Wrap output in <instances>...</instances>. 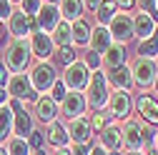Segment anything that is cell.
<instances>
[{
    "mask_svg": "<svg viewBox=\"0 0 158 155\" xmlns=\"http://www.w3.org/2000/svg\"><path fill=\"white\" fill-rule=\"evenodd\" d=\"M53 155H73V150H68V148H58Z\"/></svg>",
    "mask_w": 158,
    "mask_h": 155,
    "instance_id": "obj_44",
    "label": "cell"
},
{
    "mask_svg": "<svg viewBox=\"0 0 158 155\" xmlns=\"http://www.w3.org/2000/svg\"><path fill=\"white\" fill-rule=\"evenodd\" d=\"M13 15V3H10V0H0V20H8V18Z\"/></svg>",
    "mask_w": 158,
    "mask_h": 155,
    "instance_id": "obj_37",
    "label": "cell"
},
{
    "mask_svg": "<svg viewBox=\"0 0 158 155\" xmlns=\"http://www.w3.org/2000/svg\"><path fill=\"white\" fill-rule=\"evenodd\" d=\"M35 115H38L43 123H53L55 115H58V103L50 98V95L38 98V100H35Z\"/></svg>",
    "mask_w": 158,
    "mask_h": 155,
    "instance_id": "obj_19",
    "label": "cell"
},
{
    "mask_svg": "<svg viewBox=\"0 0 158 155\" xmlns=\"http://www.w3.org/2000/svg\"><path fill=\"white\" fill-rule=\"evenodd\" d=\"M156 55H158V30L138 43V58H156Z\"/></svg>",
    "mask_w": 158,
    "mask_h": 155,
    "instance_id": "obj_28",
    "label": "cell"
},
{
    "mask_svg": "<svg viewBox=\"0 0 158 155\" xmlns=\"http://www.w3.org/2000/svg\"><path fill=\"white\" fill-rule=\"evenodd\" d=\"M30 58H33L30 40L28 38H13V40H8V45H5L3 65L10 73H25V68L30 65Z\"/></svg>",
    "mask_w": 158,
    "mask_h": 155,
    "instance_id": "obj_1",
    "label": "cell"
},
{
    "mask_svg": "<svg viewBox=\"0 0 158 155\" xmlns=\"http://www.w3.org/2000/svg\"><path fill=\"white\" fill-rule=\"evenodd\" d=\"M45 135H48L45 140H48L50 145H55V148H65V143L70 140V138H68L65 125H63V123H58V120L48 123V133H45Z\"/></svg>",
    "mask_w": 158,
    "mask_h": 155,
    "instance_id": "obj_22",
    "label": "cell"
},
{
    "mask_svg": "<svg viewBox=\"0 0 158 155\" xmlns=\"http://www.w3.org/2000/svg\"><path fill=\"white\" fill-rule=\"evenodd\" d=\"M153 148L158 150V133H156V140H153Z\"/></svg>",
    "mask_w": 158,
    "mask_h": 155,
    "instance_id": "obj_47",
    "label": "cell"
},
{
    "mask_svg": "<svg viewBox=\"0 0 158 155\" xmlns=\"http://www.w3.org/2000/svg\"><path fill=\"white\" fill-rule=\"evenodd\" d=\"M43 143H45V133H40V130H33V133L28 135V145H30V148L40 150V148H43Z\"/></svg>",
    "mask_w": 158,
    "mask_h": 155,
    "instance_id": "obj_34",
    "label": "cell"
},
{
    "mask_svg": "<svg viewBox=\"0 0 158 155\" xmlns=\"http://www.w3.org/2000/svg\"><path fill=\"white\" fill-rule=\"evenodd\" d=\"M13 120H15V113L8 103L0 105V140H8L10 133H13Z\"/></svg>",
    "mask_w": 158,
    "mask_h": 155,
    "instance_id": "obj_25",
    "label": "cell"
},
{
    "mask_svg": "<svg viewBox=\"0 0 158 155\" xmlns=\"http://www.w3.org/2000/svg\"><path fill=\"white\" fill-rule=\"evenodd\" d=\"M35 20H38V30H43V33H53L55 25L60 23L63 18H60V10H58V5L43 3L40 10L35 13Z\"/></svg>",
    "mask_w": 158,
    "mask_h": 155,
    "instance_id": "obj_13",
    "label": "cell"
},
{
    "mask_svg": "<svg viewBox=\"0 0 158 155\" xmlns=\"http://www.w3.org/2000/svg\"><path fill=\"white\" fill-rule=\"evenodd\" d=\"M106 108H108V115H110V118H126V115H131V108H133L131 93H128V90H113V93L108 95Z\"/></svg>",
    "mask_w": 158,
    "mask_h": 155,
    "instance_id": "obj_10",
    "label": "cell"
},
{
    "mask_svg": "<svg viewBox=\"0 0 158 155\" xmlns=\"http://www.w3.org/2000/svg\"><path fill=\"white\" fill-rule=\"evenodd\" d=\"M5 40H8V25H5L3 20H0V45H3Z\"/></svg>",
    "mask_w": 158,
    "mask_h": 155,
    "instance_id": "obj_41",
    "label": "cell"
},
{
    "mask_svg": "<svg viewBox=\"0 0 158 155\" xmlns=\"http://www.w3.org/2000/svg\"><path fill=\"white\" fill-rule=\"evenodd\" d=\"M65 130H68V138H70L75 145H85V143L90 140V135H93V128H90V123L83 118V115L73 118Z\"/></svg>",
    "mask_w": 158,
    "mask_h": 155,
    "instance_id": "obj_14",
    "label": "cell"
},
{
    "mask_svg": "<svg viewBox=\"0 0 158 155\" xmlns=\"http://www.w3.org/2000/svg\"><path fill=\"white\" fill-rule=\"evenodd\" d=\"M108 83H110V85H115V90H131V85H133L131 68H128V65L113 68V70H110V75H108Z\"/></svg>",
    "mask_w": 158,
    "mask_h": 155,
    "instance_id": "obj_21",
    "label": "cell"
},
{
    "mask_svg": "<svg viewBox=\"0 0 158 155\" xmlns=\"http://www.w3.org/2000/svg\"><path fill=\"white\" fill-rule=\"evenodd\" d=\"M38 155H45V153H43V150H40V153H38Z\"/></svg>",
    "mask_w": 158,
    "mask_h": 155,
    "instance_id": "obj_54",
    "label": "cell"
},
{
    "mask_svg": "<svg viewBox=\"0 0 158 155\" xmlns=\"http://www.w3.org/2000/svg\"><path fill=\"white\" fill-rule=\"evenodd\" d=\"M110 155H123V153H115V150H113V153H110Z\"/></svg>",
    "mask_w": 158,
    "mask_h": 155,
    "instance_id": "obj_52",
    "label": "cell"
},
{
    "mask_svg": "<svg viewBox=\"0 0 158 155\" xmlns=\"http://www.w3.org/2000/svg\"><path fill=\"white\" fill-rule=\"evenodd\" d=\"M153 33H156V23H153V18L138 10V13L133 15V35H138L141 40H146V38H151Z\"/></svg>",
    "mask_w": 158,
    "mask_h": 155,
    "instance_id": "obj_18",
    "label": "cell"
},
{
    "mask_svg": "<svg viewBox=\"0 0 158 155\" xmlns=\"http://www.w3.org/2000/svg\"><path fill=\"white\" fill-rule=\"evenodd\" d=\"M135 5L141 13L151 15L153 18V23H158V5H156V0H135Z\"/></svg>",
    "mask_w": 158,
    "mask_h": 155,
    "instance_id": "obj_30",
    "label": "cell"
},
{
    "mask_svg": "<svg viewBox=\"0 0 158 155\" xmlns=\"http://www.w3.org/2000/svg\"><path fill=\"white\" fill-rule=\"evenodd\" d=\"M118 13L115 0H101V5L95 8V18H98V25H108L110 18Z\"/></svg>",
    "mask_w": 158,
    "mask_h": 155,
    "instance_id": "obj_27",
    "label": "cell"
},
{
    "mask_svg": "<svg viewBox=\"0 0 158 155\" xmlns=\"http://www.w3.org/2000/svg\"><path fill=\"white\" fill-rule=\"evenodd\" d=\"M45 3H50V5H58V3H60V0H45Z\"/></svg>",
    "mask_w": 158,
    "mask_h": 155,
    "instance_id": "obj_50",
    "label": "cell"
},
{
    "mask_svg": "<svg viewBox=\"0 0 158 155\" xmlns=\"http://www.w3.org/2000/svg\"><path fill=\"white\" fill-rule=\"evenodd\" d=\"M108 95H110V83H108L106 73L103 70H93L90 73V80L85 85V100H88V105L95 108V110L106 108Z\"/></svg>",
    "mask_w": 158,
    "mask_h": 155,
    "instance_id": "obj_2",
    "label": "cell"
},
{
    "mask_svg": "<svg viewBox=\"0 0 158 155\" xmlns=\"http://www.w3.org/2000/svg\"><path fill=\"white\" fill-rule=\"evenodd\" d=\"M73 155H90V145H88V143H85V145H75Z\"/></svg>",
    "mask_w": 158,
    "mask_h": 155,
    "instance_id": "obj_39",
    "label": "cell"
},
{
    "mask_svg": "<svg viewBox=\"0 0 158 155\" xmlns=\"http://www.w3.org/2000/svg\"><path fill=\"white\" fill-rule=\"evenodd\" d=\"M98 5H101V0H83V8L85 10H95Z\"/></svg>",
    "mask_w": 158,
    "mask_h": 155,
    "instance_id": "obj_42",
    "label": "cell"
},
{
    "mask_svg": "<svg viewBox=\"0 0 158 155\" xmlns=\"http://www.w3.org/2000/svg\"><path fill=\"white\" fill-rule=\"evenodd\" d=\"M85 105H88V100H85V95H83L81 90H70V93H65V98L58 103L60 113L65 115L68 120L78 118V115H83V113H85Z\"/></svg>",
    "mask_w": 158,
    "mask_h": 155,
    "instance_id": "obj_9",
    "label": "cell"
},
{
    "mask_svg": "<svg viewBox=\"0 0 158 155\" xmlns=\"http://www.w3.org/2000/svg\"><path fill=\"white\" fill-rule=\"evenodd\" d=\"M126 155H143V153H138V150H131V153H126Z\"/></svg>",
    "mask_w": 158,
    "mask_h": 155,
    "instance_id": "obj_48",
    "label": "cell"
},
{
    "mask_svg": "<svg viewBox=\"0 0 158 155\" xmlns=\"http://www.w3.org/2000/svg\"><path fill=\"white\" fill-rule=\"evenodd\" d=\"M58 10H60V18L68 23L83 18V0H60L58 3Z\"/></svg>",
    "mask_w": 158,
    "mask_h": 155,
    "instance_id": "obj_23",
    "label": "cell"
},
{
    "mask_svg": "<svg viewBox=\"0 0 158 155\" xmlns=\"http://www.w3.org/2000/svg\"><path fill=\"white\" fill-rule=\"evenodd\" d=\"M30 85H33V90L35 93H48L50 88H53V83L58 80V73H55V68L48 63V60H40L33 70H30Z\"/></svg>",
    "mask_w": 158,
    "mask_h": 155,
    "instance_id": "obj_6",
    "label": "cell"
},
{
    "mask_svg": "<svg viewBox=\"0 0 158 155\" xmlns=\"http://www.w3.org/2000/svg\"><path fill=\"white\" fill-rule=\"evenodd\" d=\"M0 155H8V150H5V148H0Z\"/></svg>",
    "mask_w": 158,
    "mask_h": 155,
    "instance_id": "obj_51",
    "label": "cell"
},
{
    "mask_svg": "<svg viewBox=\"0 0 158 155\" xmlns=\"http://www.w3.org/2000/svg\"><path fill=\"white\" fill-rule=\"evenodd\" d=\"M60 80H63V85L70 88V90H83V88L88 85V80H90V70H88V65H85L83 60H75V63L65 65V73H63Z\"/></svg>",
    "mask_w": 158,
    "mask_h": 155,
    "instance_id": "obj_7",
    "label": "cell"
},
{
    "mask_svg": "<svg viewBox=\"0 0 158 155\" xmlns=\"http://www.w3.org/2000/svg\"><path fill=\"white\" fill-rule=\"evenodd\" d=\"M8 95L15 98V100H30V103L38 100V93L33 90L30 78L25 73H13L10 75V80H8Z\"/></svg>",
    "mask_w": 158,
    "mask_h": 155,
    "instance_id": "obj_8",
    "label": "cell"
},
{
    "mask_svg": "<svg viewBox=\"0 0 158 155\" xmlns=\"http://www.w3.org/2000/svg\"><path fill=\"white\" fill-rule=\"evenodd\" d=\"M50 98H53L55 103H60V100L65 98V85H63V80H55V83H53V88H50Z\"/></svg>",
    "mask_w": 158,
    "mask_h": 155,
    "instance_id": "obj_36",
    "label": "cell"
},
{
    "mask_svg": "<svg viewBox=\"0 0 158 155\" xmlns=\"http://www.w3.org/2000/svg\"><path fill=\"white\" fill-rule=\"evenodd\" d=\"M5 100H8V95H5V90H3V88H0V105H3Z\"/></svg>",
    "mask_w": 158,
    "mask_h": 155,
    "instance_id": "obj_45",
    "label": "cell"
},
{
    "mask_svg": "<svg viewBox=\"0 0 158 155\" xmlns=\"http://www.w3.org/2000/svg\"><path fill=\"white\" fill-rule=\"evenodd\" d=\"M156 65H158V55H156Z\"/></svg>",
    "mask_w": 158,
    "mask_h": 155,
    "instance_id": "obj_55",
    "label": "cell"
},
{
    "mask_svg": "<svg viewBox=\"0 0 158 155\" xmlns=\"http://www.w3.org/2000/svg\"><path fill=\"white\" fill-rule=\"evenodd\" d=\"M121 143L128 148V150H138L143 145V123L141 120H126V125L121 128Z\"/></svg>",
    "mask_w": 158,
    "mask_h": 155,
    "instance_id": "obj_12",
    "label": "cell"
},
{
    "mask_svg": "<svg viewBox=\"0 0 158 155\" xmlns=\"http://www.w3.org/2000/svg\"><path fill=\"white\" fill-rule=\"evenodd\" d=\"M10 3H20V0H10Z\"/></svg>",
    "mask_w": 158,
    "mask_h": 155,
    "instance_id": "obj_53",
    "label": "cell"
},
{
    "mask_svg": "<svg viewBox=\"0 0 158 155\" xmlns=\"http://www.w3.org/2000/svg\"><path fill=\"white\" fill-rule=\"evenodd\" d=\"M153 90L158 93V73H156V80H153Z\"/></svg>",
    "mask_w": 158,
    "mask_h": 155,
    "instance_id": "obj_46",
    "label": "cell"
},
{
    "mask_svg": "<svg viewBox=\"0 0 158 155\" xmlns=\"http://www.w3.org/2000/svg\"><path fill=\"white\" fill-rule=\"evenodd\" d=\"M156 5H158V0H156Z\"/></svg>",
    "mask_w": 158,
    "mask_h": 155,
    "instance_id": "obj_56",
    "label": "cell"
},
{
    "mask_svg": "<svg viewBox=\"0 0 158 155\" xmlns=\"http://www.w3.org/2000/svg\"><path fill=\"white\" fill-rule=\"evenodd\" d=\"M8 155H30V145L25 138H18V135H10L8 138V145H5Z\"/></svg>",
    "mask_w": 158,
    "mask_h": 155,
    "instance_id": "obj_29",
    "label": "cell"
},
{
    "mask_svg": "<svg viewBox=\"0 0 158 155\" xmlns=\"http://www.w3.org/2000/svg\"><path fill=\"white\" fill-rule=\"evenodd\" d=\"M90 155H106V148L103 145H95V148H90Z\"/></svg>",
    "mask_w": 158,
    "mask_h": 155,
    "instance_id": "obj_43",
    "label": "cell"
},
{
    "mask_svg": "<svg viewBox=\"0 0 158 155\" xmlns=\"http://www.w3.org/2000/svg\"><path fill=\"white\" fill-rule=\"evenodd\" d=\"M108 28V33H110V38H113V43H128L131 38H135L133 35V15L131 13H126V10H118L113 18H110V23L106 25Z\"/></svg>",
    "mask_w": 158,
    "mask_h": 155,
    "instance_id": "obj_3",
    "label": "cell"
},
{
    "mask_svg": "<svg viewBox=\"0 0 158 155\" xmlns=\"http://www.w3.org/2000/svg\"><path fill=\"white\" fill-rule=\"evenodd\" d=\"M101 145L108 148V150L121 148V125H115V123L106 125V128L101 130Z\"/></svg>",
    "mask_w": 158,
    "mask_h": 155,
    "instance_id": "obj_24",
    "label": "cell"
},
{
    "mask_svg": "<svg viewBox=\"0 0 158 155\" xmlns=\"http://www.w3.org/2000/svg\"><path fill=\"white\" fill-rule=\"evenodd\" d=\"M115 5H118V8H123V10L128 13V10L135 5V0H115Z\"/></svg>",
    "mask_w": 158,
    "mask_h": 155,
    "instance_id": "obj_40",
    "label": "cell"
},
{
    "mask_svg": "<svg viewBox=\"0 0 158 155\" xmlns=\"http://www.w3.org/2000/svg\"><path fill=\"white\" fill-rule=\"evenodd\" d=\"M148 155H158V150H156V148H151V150H148Z\"/></svg>",
    "mask_w": 158,
    "mask_h": 155,
    "instance_id": "obj_49",
    "label": "cell"
},
{
    "mask_svg": "<svg viewBox=\"0 0 158 155\" xmlns=\"http://www.w3.org/2000/svg\"><path fill=\"white\" fill-rule=\"evenodd\" d=\"M58 60L63 65H70V63L78 60V53L73 50V45H63V48H58Z\"/></svg>",
    "mask_w": 158,
    "mask_h": 155,
    "instance_id": "obj_31",
    "label": "cell"
},
{
    "mask_svg": "<svg viewBox=\"0 0 158 155\" xmlns=\"http://www.w3.org/2000/svg\"><path fill=\"white\" fill-rule=\"evenodd\" d=\"M8 80H10V70H8L3 63H0V88H5V85H8Z\"/></svg>",
    "mask_w": 158,
    "mask_h": 155,
    "instance_id": "obj_38",
    "label": "cell"
},
{
    "mask_svg": "<svg viewBox=\"0 0 158 155\" xmlns=\"http://www.w3.org/2000/svg\"><path fill=\"white\" fill-rule=\"evenodd\" d=\"M30 50H33V58H38V60H48L50 55H55V43H53V38L50 33H43V30H38L33 33L30 38Z\"/></svg>",
    "mask_w": 158,
    "mask_h": 155,
    "instance_id": "obj_11",
    "label": "cell"
},
{
    "mask_svg": "<svg viewBox=\"0 0 158 155\" xmlns=\"http://www.w3.org/2000/svg\"><path fill=\"white\" fill-rule=\"evenodd\" d=\"M110 43H113V38H110V33H108V28H106V25H95V28L90 30L88 48H90L93 53L103 55V53H106V48H108Z\"/></svg>",
    "mask_w": 158,
    "mask_h": 155,
    "instance_id": "obj_16",
    "label": "cell"
},
{
    "mask_svg": "<svg viewBox=\"0 0 158 155\" xmlns=\"http://www.w3.org/2000/svg\"><path fill=\"white\" fill-rule=\"evenodd\" d=\"M40 0H20V10L25 13V15H35L38 10H40Z\"/></svg>",
    "mask_w": 158,
    "mask_h": 155,
    "instance_id": "obj_35",
    "label": "cell"
},
{
    "mask_svg": "<svg viewBox=\"0 0 158 155\" xmlns=\"http://www.w3.org/2000/svg\"><path fill=\"white\" fill-rule=\"evenodd\" d=\"M135 108H138V113H141L151 125H158V100L153 98V95H146V93L138 95Z\"/></svg>",
    "mask_w": 158,
    "mask_h": 155,
    "instance_id": "obj_17",
    "label": "cell"
},
{
    "mask_svg": "<svg viewBox=\"0 0 158 155\" xmlns=\"http://www.w3.org/2000/svg\"><path fill=\"white\" fill-rule=\"evenodd\" d=\"M5 25H8V35H13V38H30L33 33H38L35 15H25L23 10H13Z\"/></svg>",
    "mask_w": 158,
    "mask_h": 155,
    "instance_id": "obj_4",
    "label": "cell"
},
{
    "mask_svg": "<svg viewBox=\"0 0 158 155\" xmlns=\"http://www.w3.org/2000/svg\"><path fill=\"white\" fill-rule=\"evenodd\" d=\"M53 43H55V48H63V45H73V38H70V23L68 20H60L55 25V30H53Z\"/></svg>",
    "mask_w": 158,
    "mask_h": 155,
    "instance_id": "obj_26",
    "label": "cell"
},
{
    "mask_svg": "<svg viewBox=\"0 0 158 155\" xmlns=\"http://www.w3.org/2000/svg\"><path fill=\"white\" fill-rule=\"evenodd\" d=\"M90 30H93V28L85 23V18H78V20H73V23H70V38H73V45L85 48L88 40H90Z\"/></svg>",
    "mask_w": 158,
    "mask_h": 155,
    "instance_id": "obj_20",
    "label": "cell"
},
{
    "mask_svg": "<svg viewBox=\"0 0 158 155\" xmlns=\"http://www.w3.org/2000/svg\"><path fill=\"white\" fill-rule=\"evenodd\" d=\"M106 125H108V115H106L103 110H98V113L93 115V120H90V128H93V130H98V133H101V130H103Z\"/></svg>",
    "mask_w": 158,
    "mask_h": 155,
    "instance_id": "obj_33",
    "label": "cell"
},
{
    "mask_svg": "<svg viewBox=\"0 0 158 155\" xmlns=\"http://www.w3.org/2000/svg\"><path fill=\"white\" fill-rule=\"evenodd\" d=\"M101 65H106L108 70L126 65V45L123 43H110L106 48V53L101 55Z\"/></svg>",
    "mask_w": 158,
    "mask_h": 155,
    "instance_id": "obj_15",
    "label": "cell"
},
{
    "mask_svg": "<svg viewBox=\"0 0 158 155\" xmlns=\"http://www.w3.org/2000/svg\"><path fill=\"white\" fill-rule=\"evenodd\" d=\"M83 63L88 65V70H101V55L93 53V50H88V53L83 55Z\"/></svg>",
    "mask_w": 158,
    "mask_h": 155,
    "instance_id": "obj_32",
    "label": "cell"
},
{
    "mask_svg": "<svg viewBox=\"0 0 158 155\" xmlns=\"http://www.w3.org/2000/svg\"><path fill=\"white\" fill-rule=\"evenodd\" d=\"M156 73H158L156 58H135L133 65H131L133 83H135L138 88H151L153 80H156Z\"/></svg>",
    "mask_w": 158,
    "mask_h": 155,
    "instance_id": "obj_5",
    "label": "cell"
}]
</instances>
